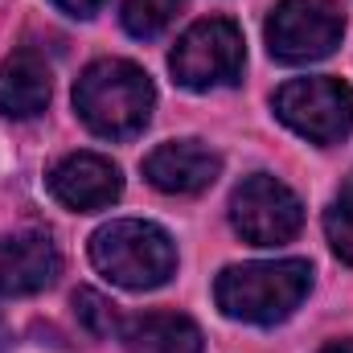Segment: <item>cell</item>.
I'll return each mask as SVG.
<instances>
[{
  "instance_id": "1",
  "label": "cell",
  "mask_w": 353,
  "mask_h": 353,
  "mask_svg": "<svg viewBox=\"0 0 353 353\" xmlns=\"http://www.w3.org/2000/svg\"><path fill=\"white\" fill-rule=\"evenodd\" d=\"M152 103H157L152 79L123 58L90 62L74 87V107H79L83 123L107 140L136 136L152 119Z\"/></svg>"
},
{
  "instance_id": "2",
  "label": "cell",
  "mask_w": 353,
  "mask_h": 353,
  "mask_svg": "<svg viewBox=\"0 0 353 353\" xmlns=\"http://www.w3.org/2000/svg\"><path fill=\"white\" fill-rule=\"evenodd\" d=\"M312 288V267L304 259H275V263H239L226 267L214 283V300L230 321L275 325L288 321Z\"/></svg>"
},
{
  "instance_id": "3",
  "label": "cell",
  "mask_w": 353,
  "mask_h": 353,
  "mask_svg": "<svg viewBox=\"0 0 353 353\" xmlns=\"http://www.w3.org/2000/svg\"><path fill=\"white\" fill-rule=\"evenodd\" d=\"M90 259L111 283L128 292H148V288L169 283L176 267V247L161 226L140 222V218H119L94 230Z\"/></svg>"
},
{
  "instance_id": "4",
  "label": "cell",
  "mask_w": 353,
  "mask_h": 353,
  "mask_svg": "<svg viewBox=\"0 0 353 353\" xmlns=\"http://www.w3.org/2000/svg\"><path fill=\"white\" fill-rule=\"evenodd\" d=\"M243 62H247L243 33L226 17H210V21L189 25L181 33V41L173 46V58H169L176 83L189 90H214L239 83Z\"/></svg>"
},
{
  "instance_id": "5",
  "label": "cell",
  "mask_w": 353,
  "mask_h": 353,
  "mask_svg": "<svg viewBox=\"0 0 353 353\" xmlns=\"http://www.w3.org/2000/svg\"><path fill=\"white\" fill-rule=\"evenodd\" d=\"M345 17L337 0H279L267 17V50L279 62H316L337 50Z\"/></svg>"
},
{
  "instance_id": "6",
  "label": "cell",
  "mask_w": 353,
  "mask_h": 353,
  "mask_svg": "<svg viewBox=\"0 0 353 353\" xmlns=\"http://www.w3.org/2000/svg\"><path fill=\"white\" fill-rule=\"evenodd\" d=\"M275 115L312 144H337L353 132V90L341 79H292L275 90Z\"/></svg>"
},
{
  "instance_id": "7",
  "label": "cell",
  "mask_w": 353,
  "mask_h": 353,
  "mask_svg": "<svg viewBox=\"0 0 353 353\" xmlns=\"http://www.w3.org/2000/svg\"><path fill=\"white\" fill-rule=\"evenodd\" d=\"M230 222L251 247H279L300 234L304 226V205L300 197L267 173L247 176L234 197H230Z\"/></svg>"
},
{
  "instance_id": "8",
  "label": "cell",
  "mask_w": 353,
  "mask_h": 353,
  "mask_svg": "<svg viewBox=\"0 0 353 353\" xmlns=\"http://www.w3.org/2000/svg\"><path fill=\"white\" fill-rule=\"evenodd\" d=\"M119 189H123L119 169L94 152H74V157L58 161L50 173V193L74 214H90V210L111 205L119 197Z\"/></svg>"
},
{
  "instance_id": "9",
  "label": "cell",
  "mask_w": 353,
  "mask_h": 353,
  "mask_svg": "<svg viewBox=\"0 0 353 353\" xmlns=\"http://www.w3.org/2000/svg\"><path fill=\"white\" fill-rule=\"evenodd\" d=\"M218 169H222L218 152H210L197 140H169L157 152H148V161H144V176L161 193H176V197H193V193L210 189Z\"/></svg>"
},
{
  "instance_id": "10",
  "label": "cell",
  "mask_w": 353,
  "mask_h": 353,
  "mask_svg": "<svg viewBox=\"0 0 353 353\" xmlns=\"http://www.w3.org/2000/svg\"><path fill=\"white\" fill-rule=\"evenodd\" d=\"M62 259L46 234H0V296H33L50 288Z\"/></svg>"
},
{
  "instance_id": "11",
  "label": "cell",
  "mask_w": 353,
  "mask_h": 353,
  "mask_svg": "<svg viewBox=\"0 0 353 353\" xmlns=\"http://www.w3.org/2000/svg\"><path fill=\"white\" fill-rule=\"evenodd\" d=\"M50 90H54V79H50V66L41 54L17 50L0 62V111L4 115L29 119V115L46 111Z\"/></svg>"
},
{
  "instance_id": "12",
  "label": "cell",
  "mask_w": 353,
  "mask_h": 353,
  "mask_svg": "<svg viewBox=\"0 0 353 353\" xmlns=\"http://www.w3.org/2000/svg\"><path fill=\"white\" fill-rule=\"evenodd\" d=\"M123 341H128V353H201L197 325L176 312H148L128 321Z\"/></svg>"
},
{
  "instance_id": "13",
  "label": "cell",
  "mask_w": 353,
  "mask_h": 353,
  "mask_svg": "<svg viewBox=\"0 0 353 353\" xmlns=\"http://www.w3.org/2000/svg\"><path fill=\"white\" fill-rule=\"evenodd\" d=\"M181 0H123V29L132 37H157L176 17Z\"/></svg>"
},
{
  "instance_id": "14",
  "label": "cell",
  "mask_w": 353,
  "mask_h": 353,
  "mask_svg": "<svg viewBox=\"0 0 353 353\" xmlns=\"http://www.w3.org/2000/svg\"><path fill=\"white\" fill-rule=\"evenodd\" d=\"M325 234H329L337 259L353 267V181L333 197V205L325 214Z\"/></svg>"
},
{
  "instance_id": "15",
  "label": "cell",
  "mask_w": 353,
  "mask_h": 353,
  "mask_svg": "<svg viewBox=\"0 0 353 353\" xmlns=\"http://www.w3.org/2000/svg\"><path fill=\"white\" fill-rule=\"evenodd\" d=\"M74 316H79V325L87 329L90 337H111V333L119 329L115 304H111L107 296H99L94 288H79V292H74Z\"/></svg>"
},
{
  "instance_id": "16",
  "label": "cell",
  "mask_w": 353,
  "mask_h": 353,
  "mask_svg": "<svg viewBox=\"0 0 353 353\" xmlns=\"http://www.w3.org/2000/svg\"><path fill=\"white\" fill-rule=\"evenodd\" d=\"M62 12H70V17H94L99 8H103V0H54Z\"/></svg>"
},
{
  "instance_id": "17",
  "label": "cell",
  "mask_w": 353,
  "mask_h": 353,
  "mask_svg": "<svg viewBox=\"0 0 353 353\" xmlns=\"http://www.w3.org/2000/svg\"><path fill=\"white\" fill-rule=\"evenodd\" d=\"M325 353H353V341H337V345H329Z\"/></svg>"
},
{
  "instance_id": "18",
  "label": "cell",
  "mask_w": 353,
  "mask_h": 353,
  "mask_svg": "<svg viewBox=\"0 0 353 353\" xmlns=\"http://www.w3.org/2000/svg\"><path fill=\"white\" fill-rule=\"evenodd\" d=\"M0 353H8V329H4V321H0Z\"/></svg>"
}]
</instances>
